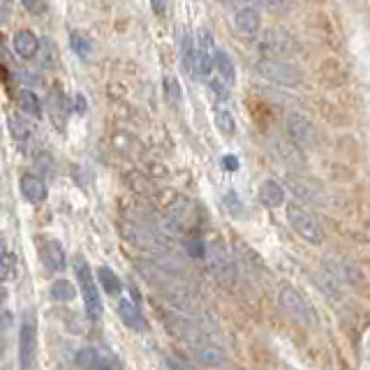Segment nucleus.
<instances>
[{
  "label": "nucleus",
  "instance_id": "nucleus-38",
  "mask_svg": "<svg viewBox=\"0 0 370 370\" xmlns=\"http://www.w3.org/2000/svg\"><path fill=\"white\" fill-rule=\"evenodd\" d=\"M10 324H12V313H3V315H0V331L7 329Z\"/></svg>",
  "mask_w": 370,
  "mask_h": 370
},
{
  "label": "nucleus",
  "instance_id": "nucleus-19",
  "mask_svg": "<svg viewBox=\"0 0 370 370\" xmlns=\"http://www.w3.org/2000/svg\"><path fill=\"white\" fill-rule=\"evenodd\" d=\"M213 70L225 84L234 86V81H236V67H234L227 51H215L213 54Z\"/></svg>",
  "mask_w": 370,
  "mask_h": 370
},
{
  "label": "nucleus",
  "instance_id": "nucleus-10",
  "mask_svg": "<svg viewBox=\"0 0 370 370\" xmlns=\"http://www.w3.org/2000/svg\"><path fill=\"white\" fill-rule=\"evenodd\" d=\"M74 364L79 368H86V370H111V368H120V364L109 357V354H104L100 350H95V347H84V350L77 352V357H74Z\"/></svg>",
  "mask_w": 370,
  "mask_h": 370
},
{
  "label": "nucleus",
  "instance_id": "nucleus-31",
  "mask_svg": "<svg viewBox=\"0 0 370 370\" xmlns=\"http://www.w3.org/2000/svg\"><path fill=\"white\" fill-rule=\"evenodd\" d=\"M21 5H24L30 14H35V17L47 12V3H44V0H21Z\"/></svg>",
  "mask_w": 370,
  "mask_h": 370
},
{
  "label": "nucleus",
  "instance_id": "nucleus-15",
  "mask_svg": "<svg viewBox=\"0 0 370 370\" xmlns=\"http://www.w3.org/2000/svg\"><path fill=\"white\" fill-rule=\"evenodd\" d=\"M21 192H24V197L33 204H42L47 199V183L40 178V176H33V173H26V176H21Z\"/></svg>",
  "mask_w": 370,
  "mask_h": 370
},
{
  "label": "nucleus",
  "instance_id": "nucleus-35",
  "mask_svg": "<svg viewBox=\"0 0 370 370\" xmlns=\"http://www.w3.org/2000/svg\"><path fill=\"white\" fill-rule=\"evenodd\" d=\"M10 5L7 3H0V24H7V21H10Z\"/></svg>",
  "mask_w": 370,
  "mask_h": 370
},
{
  "label": "nucleus",
  "instance_id": "nucleus-13",
  "mask_svg": "<svg viewBox=\"0 0 370 370\" xmlns=\"http://www.w3.org/2000/svg\"><path fill=\"white\" fill-rule=\"evenodd\" d=\"M40 257H42L44 266H47L49 271H65V266H67L65 250L58 241H44V243L40 246Z\"/></svg>",
  "mask_w": 370,
  "mask_h": 370
},
{
  "label": "nucleus",
  "instance_id": "nucleus-23",
  "mask_svg": "<svg viewBox=\"0 0 370 370\" xmlns=\"http://www.w3.org/2000/svg\"><path fill=\"white\" fill-rule=\"evenodd\" d=\"M19 104H21V111L28 116L37 118L42 114V107H40V97H37L33 90H21L19 93Z\"/></svg>",
  "mask_w": 370,
  "mask_h": 370
},
{
  "label": "nucleus",
  "instance_id": "nucleus-30",
  "mask_svg": "<svg viewBox=\"0 0 370 370\" xmlns=\"http://www.w3.org/2000/svg\"><path fill=\"white\" fill-rule=\"evenodd\" d=\"M208 79H211V88L215 90L218 97H222V100H227V97H229V88H232V86L225 84V81H222L220 77H218V74H215V77H208Z\"/></svg>",
  "mask_w": 370,
  "mask_h": 370
},
{
  "label": "nucleus",
  "instance_id": "nucleus-32",
  "mask_svg": "<svg viewBox=\"0 0 370 370\" xmlns=\"http://www.w3.org/2000/svg\"><path fill=\"white\" fill-rule=\"evenodd\" d=\"M225 204H227L229 213H234V215H241V213H243V208H241V206H243V204L239 201V197H236V194H234V192H227V194H225Z\"/></svg>",
  "mask_w": 370,
  "mask_h": 370
},
{
  "label": "nucleus",
  "instance_id": "nucleus-18",
  "mask_svg": "<svg viewBox=\"0 0 370 370\" xmlns=\"http://www.w3.org/2000/svg\"><path fill=\"white\" fill-rule=\"evenodd\" d=\"M14 51H17V56L21 58H35L37 54V47H40V40L35 37V33H30V30H19L17 35H14Z\"/></svg>",
  "mask_w": 370,
  "mask_h": 370
},
{
  "label": "nucleus",
  "instance_id": "nucleus-21",
  "mask_svg": "<svg viewBox=\"0 0 370 370\" xmlns=\"http://www.w3.org/2000/svg\"><path fill=\"white\" fill-rule=\"evenodd\" d=\"M180 58H183V67L187 74H192V77H197L194 74V37L192 33H183V42H180Z\"/></svg>",
  "mask_w": 370,
  "mask_h": 370
},
{
  "label": "nucleus",
  "instance_id": "nucleus-34",
  "mask_svg": "<svg viewBox=\"0 0 370 370\" xmlns=\"http://www.w3.org/2000/svg\"><path fill=\"white\" fill-rule=\"evenodd\" d=\"M222 169L236 171V169H239V160H236L234 155H225V157H222Z\"/></svg>",
  "mask_w": 370,
  "mask_h": 370
},
{
  "label": "nucleus",
  "instance_id": "nucleus-6",
  "mask_svg": "<svg viewBox=\"0 0 370 370\" xmlns=\"http://www.w3.org/2000/svg\"><path fill=\"white\" fill-rule=\"evenodd\" d=\"M204 262H206V269L211 271V276H215L218 280H234V264L229 259L227 250H225V246L220 241H213V243H208L204 248Z\"/></svg>",
  "mask_w": 370,
  "mask_h": 370
},
{
  "label": "nucleus",
  "instance_id": "nucleus-12",
  "mask_svg": "<svg viewBox=\"0 0 370 370\" xmlns=\"http://www.w3.org/2000/svg\"><path fill=\"white\" fill-rule=\"evenodd\" d=\"M118 315L123 320L125 327H130L132 331H143L146 329V317H143L139 308V299H123L118 304Z\"/></svg>",
  "mask_w": 370,
  "mask_h": 370
},
{
  "label": "nucleus",
  "instance_id": "nucleus-26",
  "mask_svg": "<svg viewBox=\"0 0 370 370\" xmlns=\"http://www.w3.org/2000/svg\"><path fill=\"white\" fill-rule=\"evenodd\" d=\"M215 125L222 134H234V130H236V123H234V118H232V114L227 109L215 111Z\"/></svg>",
  "mask_w": 370,
  "mask_h": 370
},
{
  "label": "nucleus",
  "instance_id": "nucleus-14",
  "mask_svg": "<svg viewBox=\"0 0 370 370\" xmlns=\"http://www.w3.org/2000/svg\"><path fill=\"white\" fill-rule=\"evenodd\" d=\"M287 185L292 187V192L301 197L304 201H324V192L322 187L315 183V180H308V178H297V176H290L287 178Z\"/></svg>",
  "mask_w": 370,
  "mask_h": 370
},
{
  "label": "nucleus",
  "instance_id": "nucleus-7",
  "mask_svg": "<svg viewBox=\"0 0 370 370\" xmlns=\"http://www.w3.org/2000/svg\"><path fill=\"white\" fill-rule=\"evenodd\" d=\"M259 51L269 56H290L297 51V42H294V37L287 33L285 28L280 26H273V28H266L259 37Z\"/></svg>",
  "mask_w": 370,
  "mask_h": 370
},
{
  "label": "nucleus",
  "instance_id": "nucleus-41",
  "mask_svg": "<svg viewBox=\"0 0 370 370\" xmlns=\"http://www.w3.org/2000/svg\"><path fill=\"white\" fill-rule=\"evenodd\" d=\"M5 301H7V290H5V287H0V308H3Z\"/></svg>",
  "mask_w": 370,
  "mask_h": 370
},
{
  "label": "nucleus",
  "instance_id": "nucleus-16",
  "mask_svg": "<svg viewBox=\"0 0 370 370\" xmlns=\"http://www.w3.org/2000/svg\"><path fill=\"white\" fill-rule=\"evenodd\" d=\"M234 24H236V30L243 35H255L257 30L262 26V19H259V12L255 10V7H241L236 12V17H234Z\"/></svg>",
  "mask_w": 370,
  "mask_h": 370
},
{
  "label": "nucleus",
  "instance_id": "nucleus-25",
  "mask_svg": "<svg viewBox=\"0 0 370 370\" xmlns=\"http://www.w3.org/2000/svg\"><path fill=\"white\" fill-rule=\"evenodd\" d=\"M70 44H72V49L77 51L81 58H90V54H93V42H90L88 37L79 35V33H72Z\"/></svg>",
  "mask_w": 370,
  "mask_h": 370
},
{
  "label": "nucleus",
  "instance_id": "nucleus-29",
  "mask_svg": "<svg viewBox=\"0 0 370 370\" xmlns=\"http://www.w3.org/2000/svg\"><path fill=\"white\" fill-rule=\"evenodd\" d=\"M204 248H206V243H201L199 239H187L185 241V250H187V255L192 257V259H201Z\"/></svg>",
  "mask_w": 370,
  "mask_h": 370
},
{
  "label": "nucleus",
  "instance_id": "nucleus-2",
  "mask_svg": "<svg viewBox=\"0 0 370 370\" xmlns=\"http://www.w3.org/2000/svg\"><path fill=\"white\" fill-rule=\"evenodd\" d=\"M287 220H290L292 229L299 234L301 239L308 241L311 246H322L327 234H324L322 222L317 220V215H313L311 211H306L299 204H290L287 206Z\"/></svg>",
  "mask_w": 370,
  "mask_h": 370
},
{
  "label": "nucleus",
  "instance_id": "nucleus-17",
  "mask_svg": "<svg viewBox=\"0 0 370 370\" xmlns=\"http://www.w3.org/2000/svg\"><path fill=\"white\" fill-rule=\"evenodd\" d=\"M259 201L266 208H280L283 201H285L283 185L276 183V180H264L262 187H259Z\"/></svg>",
  "mask_w": 370,
  "mask_h": 370
},
{
  "label": "nucleus",
  "instance_id": "nucleus-36",
  "mask_svg": "<svg viewBox=\"0 0 370 370\" xmlns=\"http://www.w3.org/2000/svg\"><path fill=\"white\" fill-rule=\"evenodd\" d=\"M164 366H167V368H190L187 361H178V359H171V357L164 361Z\"/></svg>",
  "mask_w": 370,
  "mask_h": 370
},
{
  "label": "nucleus",
  "instance_id": "nucleus-20",
  "mask_svg": "<svg viewBox=\"0 0 370 370\" xmlns=\"http://www.w3.org/2000/svg\"><path fill=\"white\" fill-rule=\"evenodd\" d=\"M35 56H40V65L42 67H47V70H54L56 63H58V47L49 40V37H44V40H40V47H37V54Z\"/></svg>",
  "mask_w": 370,
  "mask_h": 370
},
{
  "label": "nucleus",
  "instance_id": "nucleus-42",
  "mask_svg": "<svg viewBox=\"0 0 370 370\" xmlns=\"http://www.w3.org/2000/svg\"><path fill=\"white\" fill-rule=\"evenodd\" d=\"M5 352V336H0V354Z\"/></svg>",
  "mask_w": 370,
  "mask_h": 370
},
{
  "label": "nucleus",
  "instance_id": "nucleus-39",
  "mask_svg": "<svg viewBox=\"0 0 370 370\" xmlns=\"http://www.w3.org/2000/svg\"><path fill=\"white\" fill-rule=\"evenodd\" d=\"M77 107H79V111L86 109V102H84V97H81V95L74 97V109H77Z\"/></svg>",
  "mask_w": 370,
  "mask_h": 370
},
{
  "label": "nucleus",
  "instance_id": "nucleus-11",
  "mask_svg": "<svg viewBox=\"0 0 370 370\" xmlns=\"http://www.w3.org/2000/svg\"><path fill=\"white\" fill-rule=\"evenodd\" d=\"M192 357L197 359L199 366H206V368H218V366H225L227 364V352L222 350V347H218L208 341H201L197 345H192Z\"/></svg>",
  "mask_w": 370,
  "mask_h": 370
},
{
  "label": "nucleus",
  "instance_id": "nucleus-4",
  "mask_svg": "<svg viewBox=\"0 0 370 370\" xmlns=\"http://www.w3.org/2000/svg\"><path fill=\"white\" fill-rule=\"evenodd\" d=\"M278 301H280V308L285 311V315L292 317L301 327H313L315 324V311L294 287H283L280 294H278Z\"/></svg>",
  "mask_w": 370,
  "mask_h": 370
},
{
  "label": "nucleus",
  "instance_id": "nucleus-8",
  "mask_svg": "<svg viewBox=\"0 0 370 370\" xmlns=\"http://www.w3.org/2000/svg\"><path fill=\"white\" fill-rule=\"evenodd\" d=\"M213 40L208 30H199L194 40V74L208 79L213 74Z\"/></svg>",
  "mask_w": 370,
  "mask_h": 370
},
{
  "label": "nucleus",
  "instance_id": "nucleus-27",
  "mask_svg": "<svg viewBox=\"0 0 370 370\" xmlns=\"http://www.w3.org/2000/svg\"><path fill=\"white\" fill-rule=\"evenodd\" d=\"M264 5V10L273 12V14H285L292 7V0H259Z\"/></svg>",
  "mask_w": 370,
  "mask_h": 370
},
{
  "label": "nucleus",
  "instance_id": "nucleus-22",
  "mask_svg": "<svg viewBox=\"0 0 370 370\" xmlns=\"http://www.w3.org/2000/svg\"><path fill=\"white\" fill-rule=\"evenodd\" d=\"M97 280L102 283L104 292L111 294V297H114V294H120V290H123V283H120V278L109 266H100V269H97Z\"/></svg>",
  "mask_w": 370,
  "mask_h": 370
},
{
  "label": "nucleus",
  "instance_id": "nucleus-33",
  "mask_svg": "<svg viewBox=\"0 0 370 370\" xmlns=\"http://www.w3.org/2000/svg\"><path fill=\"white\" fill-rule=\"evenodd\" d=\"M150 7H153V12L155 14H162L167 12V7H169V0H150Z\"/></svg>",
  "mask_w": 370,
  "mask_h": 370
},
{
  "label": "nucleus",
  "instance_id": "nucleus-24",
  "mask_svg": "<svg viewBox=\"0 0 370 370\" xmlns=\"http://www.w3.org/2000/svg\"><path fill=\"white\" fill-rule=\"evenodd\" d=\"M51 297L56 301H72L77 297V290H74V285L70 280H63V278H60V280L51 285Z\"/></svg>",
  "mask_w": 370,
  "mask_h": 370
},
{
  "label": "nucleus",
  "instance_id": "nucleus-3",
  "mask_svg": "<svg viewBox=\"0 0 370 370\" xmlns=\"http://www.w3.org/2000/svg\"><path fill=\"white\" fill-rule=\"evenodd\" d=\"M74 276H77V283L81 287V297H84V306H86V315L88 320L97 322L104 313L102 308V299H100V292H97L95 280H93V273H90L88 264L84 259H77L74 262Z\"/></svg>",
  "mask_w": 370,
  "mask_h": 370
},
{
  "label": "nucleus",
  "instance_id": "nucleus-37",
  "mask_svg": "<svg viewBox=\"0 0 370 370\" xmlns=\"http://www.w3.org/2000/svg\"><path fill=\"white\" fill-rule=\"evenodd\" d=\"M7 276H10V264L5 259H0V283L7 280Z\"/></svg>",
  "mask_w": 370,
  "mask_h": 370
},
{
  "label": "nucleus",
  "instance_id": "nucleus-1",
  "mask_svg": "<svg viewBox=\"0 0 370 370\" xmlns=\"http://www.w3.org/2000/svg\"><path fill=\"white\" fill-rule=\"evenodd\" d=\"M255 70L259 77H264L271 84L278 86H287V88H297L304 84V72L299 70L297 65L290 63V60L283 58H262L259 63L255 65Z\"/></svg>",
  "mask_w": 370,
  "mask_h": 370
},
{
  "label": "nucleus",
  "instance_id": "nucleus-9",
  "mask_svg": "<svg viewBox=\"0 0 370 370\" xmlns=\"http://www.w3.org/2000/svg\"><path fill=\"white\" fill-rule=\"evenodd\" d=\"M37 357V324L33 317L21 324L19 334V364L21 368H33Z\"/></svg>",
  "mask_w": 370,
  "mask_h": 370
},
{
  "label": "nucleus",
  "instance_id": "nucleus-5",
  "mask_svg": "<svg viewBox=\"0 0 370 370\" xmlns=\"http://www.w3.org/2000/svg\"><path fill=\"white\" fill-rule=\"evenodd\" d=\"M287 134H290V139L299 148H306V150H311L320 143V130H317V125L301 114L287 116Z\"/></svg>",
  "mask_w": 370,
  "mask_h": 370
},
{
  "label": "nucleus",
  "instance_id": "nucleus-40",
  "mask_svg": "<svg viewBox=\"0 0 370 370\" xmlns=\"http://www.w3.org/2000/svg\"><path fill=\"white\" fill-rule=\"evenodd\" d=\"M7 257V241L0 236V259H5Z\"/></svg>",
  "mask_w": 370,
  "mask_h": 370
},
{
  "label": "nucleus",
  "instance_id": "nucleus-28",
  "mask_svg": "<svg viewBox=\"0 0 370 370\" xmlns=\"http://www.w3.org/2000/svg\"><path fill=\"white\" fill-rule=\"evenodd\" d=\"M164 90H167V97H171L173 102H180V86H178V81H176V77H164Z\"/></svg>",
  "mask_w": 370,
  "mask_h": 370
}]
</instances>
